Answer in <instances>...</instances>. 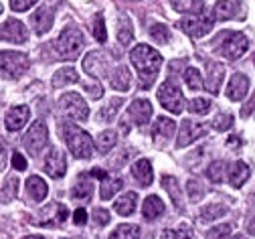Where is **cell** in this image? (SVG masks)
Returning a JSON list of instances; mask_svg holds the SVG:
<instances>
[{"label":"cell","instance_id":"obj_1","mask_svg":"<svg viewBox=\"0 0 255 239\" xmlns=\"http://www.w3.org/2000/svg\"><path fill=\"white\" fill-rule=\"evenodd\" d=\"M130 61L132 65L136 67L138 71V77H140V83L144 89L152 87L156 77H158V71H160V65H162V55L158 53L156 49H152L150 45H136L130 53Z\"/></svg>","mask_w":255,"mask_h":239},{"label":"cell","instance_id":"obj_2","mask_svg":"<svg viewBox=\"0 0 255 239\" xmlns=\"http://www.w3.org/2000/svg\"><path fill=\"white\" fill-rule=\"evenodd\" d=\"M61 136L65 138L67 148L71 150V154L75 158H81V160L91 158L93 148H95V142H93V138H91V136L85 130H79L73 124H65V126H61Z\"/></svg>","mask_w":255,"mask_h":239},{"label":"cell","instance_id":"obj_3","mask_svg":"<svg viewBox=\"0 0 255 239\" xmlns=\"http://www.w3.org/2000/svg\"><path fill=\"white\" fill-rule=\"evenodd\" d=\"M215 49L219 55H223L229 61H235L239 59L247 49H249V41L243 32H233V30H227V32H221L215 41Z\"/></svg>","mask_w":255,"mask_h":239},{"label":"cell","instance_id":"obj_4","mask_svg":"<svg viewBox=\"0 0 255 239\" xmlns=\"http://www.w3.org/2000/svg\"><path fill=\"white\" fill-rule=\"evenodd\" d=\"M83 32L75 26H67L65 30L59 35L57 43H55V49L59 53L61 59L65 61H73L79 57V51L83 49Z\"/></svg>","mask_w":255,"mask_h":239},{"label":"cell","instance_id":"obj_5","mask_svg":"<svg viewBox=\"0 0 255 239\" xmlns=\"http://www.w3.org/2000/svg\"><path fill=\"white\" fill-rule=\"evenodd\" d=\"M0 65H2L4 79H18L28 69V55L18 53V51H2V55H0Z\"/></svg>","mask_w":255,"mask_h":239},{"label":"cell","instance_id":"obj_6","mask_svg":"<svg viewBox=\"0 0 255 239\" xmlns=\"http://www.w3.org/2000/svg\"><path fill=\"white\" fill-rule=\"evenodd\" d=\"M59 106H61L63 114H65L69 120H73V122H85L87 116H89L87 104L83 101V97L79 93H75V91L63 93V97L59 99Z\"/></svg>","mask_w":255,"mask_h":239},{"label":"cell","instance_id":"obj_7","mask_svg":"<svg viewBox=\"0 0 255 239\" xmlns=\"http://www.w3.org/2000/svg\"><path fill=\"white\" fill-rule=\"evenodd\" d=\"M158 99H160V104L172 114H180L184 110V95L172 79L164 81L160 87H158Z\"/></svg>","mask_w":255,"mask_h":239},{"label":"cell","instance_id":"obj_8","mask_svg":"<svg viewBox=\"0 0 255 239\" xmlns=\"http://www.w3.org/2000/svg\"><path fill=\"white\" fill-rule=\"evenodd\" d=\"M47 142H49V130H47L45 122L43 120L33 122V124H30V128H28V132L24 134V138H22L24 148L30 154H39L47 146Z\"/></svg>","mask_w":255,"mask_h":239},{"label":"cell","instance_id":"obj_9","mask_svg":"<svg viewBox=\"0 0 255 239\" xmlns=\"http://www.w3.org/2000/svg\"><path fill=\"white\" fill-rule=\"evenodd\" d=\"M69 217V211L65 205H61V203H51L47 205L45 209L39 211V217L33 219V223L37 225H43V227H59L67 221Z\"/></svg>","mask_w":255,"mask_h":239},{"label":"cell","instance_id":"obj_10","mask_svg":"<svg viewBox=\"0 0 255 239\" xmlns=\"http://www.w3.org/2000/svg\"><path fill=\"white\" fill-rule=\"evenodd\" d=\"M213 18L211 16H205V14H193L188 18H182L180 20V28L186 32V35L195 37V39H201L205 35H209L211 28H213Z\"/></svg>","mask_w":255,"mask_h":239},{"label":"cell","instance_id":"obj_11","mask_svg":"<svg viewBox=\"0 0 255 239\" xmlns=\"http://www.w3.org/2000/svg\"><path fill=\"white\" fill-rule=\"evenodd\" d=\"M126 118L136 126H146L152 118V104L148 99H134L130 108H128Z\"/></svg>","mask_w":255,"mask_h":239},{"label":"cell","instance_id":"obj_12","mask_svg":"<svg viewBox=\"0 0 255 239\" xmlns=\"http://www.w3.org/2000/svg\"><path fill=\"white\" fill-rule=\"evenodd\" d=\"M205 132H207L205 126L195 124V122H190V120H184L180 124V132H178V138H176V148H184L188 144H193L195 140L201 138Z\"/></svg>","mask_w":255,"mask_h":239},{"label":"cell","instance_id":"obj_13","mask_svg":"<svg viewBox=\"0 0 255 239\" xmlns=\"http://www.w3.org/2000/svg\"><path fill=\"white\" fill-rule=\"evenodd\" d=\"M45 173L51 179H61L67 170V162H65V154H63L59 148H51L47 158H45Z\"/></svg>","mask_w":255,"mask_h":239},{"label":"cell","instance_id":"obj_14","mask_svg":"<svg viewBox=\"0 0 255 239\" xmlns=\"http://www.w3.org/2000/svg\"><path fill=\"white\" fill-rule=\"evenodd\" d=\"M26 37H28V30L20 20L12 18V20H6L2 24V41L20 45V43H26Z\"/></svg>","mask_w":255,"mask_h":239},{"label":"cell","instance_id":"obj_15","mask_svg":"<svg viewBox=\"0 0 255 239\" xmlns=\"http://www.w3.org/2000/svg\"><path fill=\"white\" fill-rule=\"evenodd\" d=\"M53 18H55V10L51 6H41L33 16H30L33 30L37 32V35H47L49 28L53 26Z\"/></svg>","mask_w":255,"mask_h":239},{"label":"cell","instance_id":"obj_16","mask_svg":"<svg viewBox=\"0 0 255 239\" xmlns=\"http://www.w3.org/2000/svg\"><path fill=\"white\" fill-rule=\"evenodd\" d=\"M223 77H225V65H221L217 61H209L207 63V83H205V89L211 91L213 95L219 93Z\"/></svg>","mask_w":255,"mask_h":239},{"label":"cell","instance_id":"obj_17","mask_svg":"<svg viewBox=\"0 0 255 239\" xmlns=\"http://www.w3.org/2000/svg\"><path fill=\"white\" fill-rule=\"evenodd\" d=\"M83 69H85V73L91 75V77H104V75H106V69H108V63H106L102 51L89 53V55L83 59Z\"/></svg>","mask_w":255,"mask_h":239},{"label":"cell","instance_id":"obj_18","mask_svg":"<svg viewBox=\"0 0 255 239\" xmlns=\"http://www.w3.org/2000/svg\"><path fill=\"white\" fill-rule=\"evenodd\" d=\"M28 118H30V110H28V106H16V108L8 110V114H6V118H4L6 130H10V132H18V130H22L24 124L28 122Z\"/></svg>","mask_w":255,"mask_h":239},{"label":"cell","instance_id":"obj_19","mask_svg":"<svg viewBox=\"0 0 255 239\" xmlns=\"http://www.w3.org/2000/svg\"><path fill=\"white\" fill-rule=\"evenodd\" d=\"M174 134H176V124H174L170 118L160 116V118L154 122V128H152V138H154V142H166V140L172 138Z\"/></svg>","mask_w":255,"mask_h":239},{"label":"cell","instance_id":"obj_20","mask_svg":"<svg viewBox=\"0 0 255 239\" xmlns=\"http://www.w3.org/2000/svg\"><path fill=\"white\" fill-rule=\"evenodd\" d=\"M249 91V79L243 73H235L227 85V97L231 101H243V97Z\"/></svg>","mask_w":255,"mask_h":239},{"label":"cell","instance_id":"obj_21","mask_svg":"<svg viewBox=\"0 0 255 239\" xmlns=\"http://www.w3.org/2000/svg\"><path fill=\"white\" fill-rule=\"evenodd\" d=\"M237 16H241L239 0H219L215 4V18L217 20H231Z\"/></svg>","mask_w":255,"mask_h":239},{"label":"cell","instance_id":"obj_22","mask_svg":"<svg viewBox=\"0 0 255 239\" xmlns=\"http://www.w3.org/2000/svg\"><path fill=\"white\" fill-rule=\"evenodd\" d=\"M132 175H134V179H136L142 187H150V185H152V179H154L150 160L142 158V160L134 162V166H132Z\"/></svg>","mask_w":255,"mask_h":239},{"label":"cell","instance_id":"obj_23","mask_svg":"<svg viewBox=\"0 0 255 239\" xmlns=\"http://www.w3.org/2000/svg\"><path fill=\"white\" fill-rule=\"evenodd\" d=\"M164 213V203L158 199L156 195H150V197H146V201H144V207H142V217L146 219V221H154V219H158Z\"/></svg>","mask_w":255,"mask_h":239},{"label":"cell","instance_id":"obj_24","mask_svg":"<svg viewBox=\"0 0 255 239\" xmlns=\"http://www.w3.org/2000/svg\"><path fill=\"white\" fill-rule=\"evenodd\" d=\"M47 193H49L47 183L41 177H28L26 179V195H28V199H33L35 203H41L47 197Z\"/></svg>","mask_w":255,"mask_h":239},{"label":"cell","instance_id":"obj_25","mask_svg":"<svg viewBox=\"0 0 255 239\" xmlns=\"http://www.w3.org/2000/svg\"><path fill=\"white\" fill-rule=\"evenodd\" d=\"M110 81H112V87L118 91H130V87H132L130 69H128V67H116L114 73L110 75Z\"/></svg>","mask_w":255,"mask_h":239},{"label":"cell","instance_id":"obj_26","mask_svg":"<svg viewBox=\"0 0 255 239\" xmlns=\"http://www.w3.org/2000/svg\"><path fill=\"white\" fill-rule=\"evenodd\" d=\"M249 175H251L249 166H247L245 162L237 160V162H235V164L229 168V183H231V187H235V189H241V187L247 183Z\"/></svg>","mask_w":255,"mask_h":239},{"label":"cell","instance_id":"obj_27","mask_svg":"<svg viewBox=\"0 0 255 239\" xmlns=\"http://www.w3.org/2000/svg\"><path fill=\"white\" fill-rule=\"evenodd\" d=\"M136 203H138V195L130 191V193L122 195V197L116 201L114 209H116V213H118V215H122V217H128V215H132V213L136 211Z\"/></svg>","mask_w":255,"mask_h":239},{"label":"cell","instance_id":"obj_28","mask_svg":"<svg viewBox=\"0 0 255 239\" xmlns=\"http://www.w3.org/2000/svg\"><path fill=\"white\" fill-rule=\"evenodd\" d=\"M79 81V73L73 67H63L53 75V87H65V85H73Z\"/></svg>","mask_w":255,"mask_h":239},{"label":"cell","instance_id":"obj_29","mask_svg":"<svg viewBox=\"0 0 255 239\" xmlns=\"http://www.w3.org/2000/svg\"><path fill=\"white\" fill-rule=\"evenodd\" d=\"M91 193H93V185L89 183V177L87 175H81L75 183V187L71 189V197L75 201H89L91 199Z\"/></svg>","mask_w":255,"mask_h":239},{"label":"cell","instance_id":"obj_30","mask_svg":"<svg viewBox=\"0 0 255 239\" xmlns=\"http://www.w3.org/2000/svg\"><path fill=\"white\" fill-rule=\"evenodd\" d=\"M162 187L168 191V195H170V199H172V203H174V207H176L178 211H182V209H184V203H182V193H180L178 181H176L174 177H164V179H162Z\"/></svg>","mask_w":255,"mask_h":239},{"label":"cell","instance_id":"obj_31","mask_svg":"<svg viewBox=\"0 0 255 239\" xmlns=\"http://www.w3.org/2000/svg\"><path fill=\"white\" fill-rule=\"evenodd\" d=\"M116 144H118V134L114 130H104L98 138H95V146H98V150L102 154H108Z\"/></svg>","mask_w":255,"mask_h":239},{"label":"cell","instance_id":"obj_32","mask_svg":"<svg viewBox=\"0 0 255 239\" xmlns=\"http://www.w3.org/2000/svg\"><path fill=\"white\" fill-rule=\"evenodd\" d=\"M122 187H124L122 179H110V177H106V179L102 181L100 197H102L104 201H110V199H112L116 193H120V191H122Z\"/></svg>","mask_w":255,"mask_h":239},{"label":"cell","instance_id":"obj_33","mask_svg":"<svg viewBox=\"0 0 255 239\" xmlns=\"http://www.w3.org/2000/svg\"><path fill=\"white\" fill-rule=\"evenodd\" d=\"M229 209H227V205H221V203H213V205H207V207L201 209V221H215L219 217H223Z\"/></svg>","mask_w":255,"mask_h":239},{"label":"cell","instance_id":"obj_34","mask_svg":"<svg viewBox=\"0 0 255 239\" xmlns=\"http://www.w3.org/2000/svg\"><path fill=\"white\" fill-rule=\"evenodd\" d=\"M172 6H174L178 12L201 14V12H203V0H172Z\"/></svg>","mask_w":255,"mask_h":239},{"label":"cell","instance_id":"obj_35","mask_svg":"<svg viewBox=\"0 0 255 239\" xmlns=\"http://www.w3.org/2000/svg\"><path fill=\"white\" fill-rule=\"evenodd\" d=\"M110 239H140V227L138 225H120L116 231H112Z\"/></svg>","mask_w":255,"mask_h":239},{"label":"cell","instance_id":"obj_36","mask_svg":"<svg viewBox=\"0 0 255 239\" xmlns=\"http://www.w3.org/2000/svg\"><path fill=\"white\" fill-rule=\"evenodd\" d=\"M122 106H124V99H122V97H114V99H110L108 104L104 106V110L100 112V120H102V122H112Z\"/></svg>","mask_w":255,"mask_h":239},{"label":"cell","instance_id":"obj_37","mask_svg":"<svg viewBox=\"0 0 255 239\" xmlns=\"http://www.w3.org/2000/svg\"><path fill=\"white\" fill-rule=\"evenodd\" d=\"M132 39H134V26H132V22L122 18L120 20V26H118V41L128 47V45L132 43Z\"/></svg>","mask_w":255,"mask_h":239},{"label":"cell","instance_id":"obj_38","mask_svg":"<svg viewBox=\"0 0 255 239\" xmlns=\"http://www.w3.org/2000/svg\"><path fill=\"white\" fill-rule=\"evenodd\" d=\"M225 162L223 160H215L209 168H207V177L211 183H223V179H225Z\"/></svg>","mask_w":255,"mask_h":239},{"label":"cell","instance_id":"obj_39","mask_svg":"<svg viewBox=\"0 0 255 239\" xmlns=\"http://www.w3.org/2000/svg\"><path fill=\"white\" fill-rule=\"evenodd\" d=\"M150 37L156 41V43H160V45H166L168 41H170V30H168V26L166 24H152L150 26Z\"/></svg>","mask_w":255,"mask_h":239},{"label":"cell","instance_id":"obj_40","mask_svg":"<svg viewBox=\"0 0 255 239\" xmlns=\"http://www.w3.org/2000/svg\"><path fill=\"white\" fill-rule=\"evenodd\" d=\"M184 81H186V85L193 89V91L205 87V85H203V77H201L199 69H195V67H188V69L184 71Z\"/></svg>","mask_w":255,"mask_h":239},{"label":"cell","instance_id":"obj_41","mask_svg":"<svg viewBox=\"0 0 255 239\" xmlns=\"http://www.w3.org/2000/svg\"><path fill=\"white\" fill-rule=\"evenodd\" d=\"M16 193H18V179H16V177L6 179L4 187H2V203L8 205V203L16 197Z\"/></svg>","mask_w":255,"mask_h":239},{"label":"cell","instance_id":"obj_42","mask_svg":"<svg viewBox=\"0 0 255 239\" xmlns=\"http://www.w3.org/2000/svg\"><path fill=\"white\" fill-rule=\"evenodd\" d=\"M211 110V101L205 97H195L188 101V112L190 114H207Z\"/></svg>","mask_w":255,"mask_h":239},{"label":"cell","instance_id":"obj_43","mask_svg":"<svg viewBox=\"0 0 255 239\" xmlns=\"http://www.w3.org/2000/svg\"><path fill=\"white\" fill-rule=\"evenodd\" d=\"M233 126V116L231 114H219L217 118H213L211 122V128L217 130V132H225Z\"/></svg>","mask_w":255,"mask_h":239},{"label":"cell","instance_id":"obj_44","mask_svg":"<svg viewBox=\"0 0 255 239\" xmlns=\"http://www.w3.org/2000/svg\"><path fill=\"white\" fill-rule=\"evenodd\" d=\"M93 35L98 39V43H106L108 39V30H106V20L102 14H98L93 18Z\"/></svg>","mask_w":255,"mask_h":239},{"label":"cell","instance_id":"obj_45","mask_svg":"<svg viewBox=\"0 0 255 239\" xmlns=\"http://www.w3.org/2000/svg\"><path fill=\"white\" fill-rule=\"evenodd\" d=\"M186 191H188V195H190V199H193V201H199V199H203V195H205L203 183H199V181H195V179H190V181L186 183Z\"/></svg>","mask_w":255,"mask_h":239},{"label":"cell","instance_id":"obj_46","mask_svg":"<svg viewBox=\"0 0 255 239\" xmlns=\"http://www.w3.org/2000/svg\"><path fill=\"white\" fill-rule=\"evenodd\" d=\"M229 233H231V225L223 223V225H217V227L209 229L207 231V239H225Z\"/></svg>","mask_w":255,"mask_h":239},{"label":"cell","instance_id":"obj_47","mask_svg":"<svg viewBox=\"0 0 255 239\" xmlns=\"http://www.w3.org/2000/svg\"><path fill=\"white\" fill-rule=\"evenodd\" d=\"M193 237V231L186 229V227H180V229H166L162 233V239H190Z\"/></svg>","mask_w":255,"mask_h":239},{"label":"cell","instance_id":"obj_48","mask_svg":"<svg viewBox=\"0 0 255 239\" xmlns=\"http://www.w3.org/2000/svg\"><path fill=\"white\" fill-rule=\"evenodd\" d=\"M93 221H95V225L106 227V225L112 221V215H110L106 209H95V211H93Z\"/></svg>","mask_w":255,"mask_h":239},{"label":"cell","instance_id":"obj_49","mask_svg":"<svg viewBox=\"0 0 255 239\" xmlns=\"http://www.w3.org/2000/svg\"><path fill=\"white\" fill-rule=\"evenodd\" d=\"M35 2H37V0H10V8L14 12H24V10H28L30 6H33Z\"/></svg>","mask_w":255,"mask_h":239},{"label":"cell","instance_id":"obj_50","mask_svg":"<svg viewBox=\"0 0 255 239\" xmlns=\"http://www.w3.org/2000/svg\"><path fill=\"white\" fill-rule=\"evenodd\" d=\"M83 87H85V91H87L91 97H95V99H100V97L104 95V87L100 85V81H91V83H85Z\"/></svg>","mask_w":255,"mask_h":239},{"label":"cell","instance_id":"obj_51","mask_svg":"<svg viewBox=\"0 0 255 239\" xmlns=\"http://www.w3.org/2000/svg\"><path fill=\"white\" fill-rule=\"evenodd\" d=\"M12 166H14L16 170H24V168H26V160H24V156L18 154V152H14V154H12Z\"/></svg>","mask_w":255,"mask_h":239},{"label":"cell","instance_id":"obj_52","mask_svg":"<svg viewBox=\"0 0 255 239\" xmlns=\"http://www.w3.org/2000/svg\"><path fill=\"white\" fill-rule=\"evenodd\" d=\"M73 223H75V225H85V223H87V213H85V209H77V211L73 213Z\"/></svg>","mask_w":255,"mask_h":239},{"label":"cell","instance_id":"obj_53","mask_svg":"<svg viewBox=\"0 0 255 239\" xmlns=\"http://www.w3.org/2000/svg\"><path fill=\"white\" fill-rule=\"evenodd\" d=\"M253 108H255V93H253V95H251V99L247 101V106H245V108L241 110V116H249Z\"/></svg>","mask_w":255,"mask_h":239},{"label":"cell","instance_id":"obj_54","mask_svg":"<svg viewBox=\"0 0 255 239\" xmlns=\"http://www.w3.org/2000/svg\"><path fill=\"white\" fill-rule=\"evenodd\" d=\"M91 177H98V179H102V181H104L108 175L104 173V170H100V168H93V170H91Z\"/></svg>","mask_w":255,"mask_h":239},{"label":"cell","instance_id":"obj_55","mask_svg":"<svg viewBox=\"0 0 255 239\" xmlns=\"http://www.w3.org/2000/svg\"><path fill=\"white\" fill-rule=\"evenodd\" d=\"M247 231H249L251 235H255V217L249 221V225H247Z\"/></svg>","mask_w":255,"mask_h":239},{"label":"cell","instance_id":"obj_56","mask_svg":"<svg viewBox=\"0 0 255 239\" xmlns=\"http://www.w3.org/2000/svg\"><path fill=\"white\" fill-rule=\"evenodd\" d=\"M22 239H43V237H39V235H30V237H22Z\"/></svg>","mask_w":255,"mask_h":239},{"label":"cell","instance_id":"obj_57","mask_svg":"<svg viewBox=\"0 0 255 239\" xmlns=\"http://www.w3.org/2000/svg\"><path fill=\"white\" fill-rule=\"evenodd\" d=\"M231 239H245V237H243V235H233Z\"/></svg>","mask_w":255,"mask_h":239},{"label":"cell","instance_id":"obj_58","mask_svg":"<svg viewBox=\"0 0 255 239\" xmlns=\"http://www.w3.org/2000/svg\"><path fill=\"white\" fill-rule=\"evenodd\" d=\"M130 2H138V0H130Z\"/></svg>","mask_w":255,"mask_h":239}]
</instances>
